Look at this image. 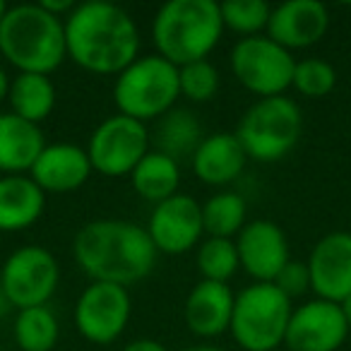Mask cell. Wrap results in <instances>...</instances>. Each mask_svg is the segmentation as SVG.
I'll list each match as a JSON object with an SVG mask.
<instances>
[{
  "mask_svg": "<svg viewBox=\"0 0 351 351\" xmlns=\"http://www.w3.org/2000/svg\"><path fill=\"white\" fill-rule=\"evenodd\" d=\"M65 51L80 65L97 75H121L137 60L140 34L123 8L104 0L82 3L68 15Z\"/></svg>",
  "mask_w": 351,
  "mask_h": 351,
  "instance_id": "6da1fadb",
  "label": "cell"
},
{
  "mask_svg": "<svg viewBox=\"0 0 351 351\" xmlns=\"http://www.w3.org/2000/svg\"><path fill=\"white\" fill-rule=\"evenodd\" d=\"M75 260L94 282L128 287L154 269L156 253L142 226L123 219H97L75 236Z\"/></svg>",
  "mask_w": 351,
  "mask_h": 351,
  "instance_id": "7a4b0ae2",
  "label": "cell"
},
{
  "mask_svg": "<svg viewBox=\"0 0 351 351\" xmlns=\"http://www.w3.org/2000/svg\"><path fill=\"white\" fill-rule=\"evenodd\" d=\"M221 32L224 22L215 0H171L156 12L152 25L156 51L176 68L207 60Z\"/></svg>",
  "mask_w": 351,
  "mask_h": 351,
  "instance_id": "3957f363",
  "label": "cell"
},
{
  "mask_svg": "<svg viewBox=\"0 0 351 351\" xmlns=\"http://www.w3.org/2000/svg\"><path fill=\"white\" fill-rule=\"evenodd\" d=\"M0 53L20 73H53L68 56L63 20L41 5L8 8L0 22Z\"/></svg>",
  "mask_w": 351,
  "mask_h": 351,
  "instance_id": "277c9868",
  "label": "cell"
},
{
  "mask_svg": "<svg viewBox=\"0 0 351 351\" xmlns=\"http://www.w3.org/2000/svg\"><path fill=\"white\" fill-rule=\"evenodd\" d=\"M178 97V68L161 56L137 58L118 75L113 87V99L121 116L140 123L166 116Z\"/></svg>",
  "mask_w": 351,
  "mask_h": 351,
  "instance_id": "5b68a950",
  "label": "cell"
},
{
  "mask_svg": "<svg viewBox=\"0 0 351 351\" xmlns=\"http://www.w3.org/2000/svg\"><path fill=\"white\" fill-rule=\"evenodd\" d=\"M291 301L274 284H253L234 301V339L245 351H274L284 344L291 320Z\"/></svg>",
  "mask_w": 351,
  "mask_h": 351,
  "instance_id": "8992f818",
  "label": "cell"
},
{
  "mask_svg": "<svg viewBox=\"0 0 351 351\" xmlns=\"http://www.w3.org/2000/svg\"><path fill=\"white\" fill-rule=\"evenodd\" d=\"M301 128V108L291 99L269 97L255 101L245 111L236 137L255 161H277L296 147Z\"/></svg>",
  "mask_w": 351,
  "mask_h": 351,
  "instance_id": "52a82bcc",
  "label": "cell"
},
{
  "mask_svg": "<svg viewBox=\"0 0 351 351\" xmlns=\"http://www.w3.org/2000/svg\"><path fill=\"white\" fill-rule=\"evenodd\" d=\"M231 70L248 92L269 99L282 97L293 84L296 60L269 36H248L231 51Z\"/></svg>",
  "mask_w": 351,
  "mask_h": 351,
  "instance_id": "ba28073f",
  "label": "cell"
},
{
  "mask_svg": "<svg viewBox=\"0 0 351 351\" xmlns=\"http://www.w3.org/2000/svg\"><path fill=\"white\" fill-rule=\"evenodd\" d=\"M92 169L108 178L130 176L149 154V135L145 123L128 116H111L92 132L87 147Z\"/></svg>",
  "mask_w": 351,
  "mask_h": 351,
  "instance_id": "9c48e42d",
  "label": "cell"
},
{
  "mask_svg": "<svg viewBox=\"0 0 351 351\" xmlns=\"http://www.w3.org/2000/svg\"><path fill=\"white\" fill-rule=\"evenodd\" d=\"M3 289L12 308H39L46 306L58 287L60 269L56 258L41 245H25L15 250L0 269Z\"/></svg>",
  "mask_w": 351,
  "mask_h": 351,
  "instance_id": "30bf717a",
  "label": "cell"
},
{
  "mask_svg": "<svg viewBox=\"0 0 351 351\" xmlns=\"http://www.w3.org/2000/svg\"><path fill=\"white\" fill-rule=\"evenodd\" d=\"M130 320V293L125 287L92 282L75 306V325L92 344H111Z\"/></svg>",
  "mask_w": 351,
  "mask_h": 351,
  "instance_id": "8fae6325",
  "label": "cell"
},
{
  "mask_svg": "<svg viewBox=\"0 0 351 351\" xmlns=\"http://www.w3.org/2000/svg\"><path fill=\"white\" fill-rule=\"evenodd\" d=\"M349 335L339 303L308 301L291 313L284 344L289 351H337Z\"/></svg>",
  "mask_w": 351,
  "mask_h": 351,
  "instance_id": "7c38bea8",
  "label": "cell"
},
{
  "mask_svg": "<svg viewBox=\"0 0 351 351\" xmlns=\"http://www.w3.org/2000/svg\"><path fill=\"white\" fill-rule=\"evenodd\" d=\"M152 243L159 253L183 255L200 241L202 229V207L191 195H178L159 202L149 217L147 226Z\"/></svg>",
  "mask_w": 351,
  "mask_h": 351,
  "instance_id": "4fadbf2b",
  "label": "cell"
},
{
  "mask_svg": "<svg viewBox=\"0 0 351 351\" xmlns=\"http://www.w3.org/2000/svg\"><path fill=\"white\" fill-rule=\"evenodd\" d=\"M236 250H239L241 267L260 284H272L277 274L289 265L287 236L274 221L267 219L245 224L236 241Z\"/></svg>",
  "mask_w": 351,
  "mask_h": 351,
  "instance_id": "5bb4252c",
  "label": "cell"
},
{
  "mask_svg": "<svg viewBox=\"0 0 351 351\" xmlns=\"http://www.w3.org/2000/svg\"><path fill=\"white\" fill-rule=\"evenodd\" d=\"M311 289L322 301L341 303L351 296V234L337 231L317 241L308 260Z\"/></svg>",
  "mask_w": 351,
  "mask_h": 351,
  "instance_id": "9a60e30c",
  "label": "cell"
},
{
  "mask_svg": "<svg viewBox=\"0 0 351 351\" xmlns=\"http://www.w3.org/2000/svg\"><path fill=\"white\" fill-rule=\"evenodd\" d=\"M330 27L327 8L317 0H289L274 8L267 22V36L282 49H308L325 36Z\"/></svg>",
  "mask_w": 351,
  "mask_h": 351,
  "instance_id": "2e32d148",
  "label": "cell"
},
{
  "mask_svg": "<svg viewBox=\"0 0 351 351\" xmlns=\"http://www.w3.org/2000/svg\"><path fill=\"white\" fill-rule=\"evenodd\" d=\"M87 149L77 145H46L36 164L32 166V181L44 193H73L84 186L92 173Z\"/></svg>",
  "mask_w": 351,
  "mask_h": 351,
  "instance_id": "e0dca14e",
  "label": "cell"
},
{
  "mask_svg": "<svg viewBox=\"0 0 351 351\" xmlns=\"http://www.w3.org/2000/svg\"><path fill=\"white\" fill-rule=\"evenodd\" d=\"M234 301L229 284L207 282L193 287L186 301V325L197 337H219L231 327L234 315Z\"/></svg>",
  "mask_w": 351,
  "mask_h": 351,
  "instance_id": "ac0fdd59",
  "label": "cell"
},
{
  "mask_svg": "<svg viewBox=\"0 0 351 351\" xmlns=\"http://www.w3.org/2000/svg\"><path fill=\"white\" fill-rule=\"evenodd\" d=\"M245 159L248 154L241 147L239 137L231 132H217L200 142L193 154V169L207 186H226L243 173Z\"/></svg>",
  "mask_w": 351,
  "mask_h": 351,
  "instance_id": "d6986e66",
  "label": "cell"
},
{
  "mask_svg": "<svg viewBox=\"0 0 351 351\" xmlns=\"http://www.w3.org/2000/svg\"><path fill=\"white\" fill-rule=\"evenodd\" d=\"M46 149L41 128L22 121L15 113H0V171H32Z\"/></svg>",
  "mask_w": 351,
  "mask_h": 351,
  "instance_id": "ffe728a7",
  "label": "cell"
},
{
  "mask_svg": "<svg viewBox=\"0 0 351 351\" xmlns=\"http://www.w3.org/2000/svg\"><path fill=\"white\" fill-rule=\"evenodd\" d=\"M46 207V193L25 176L0 178V231H22L32 226Z\"/></svg>",
  "mask_w": 351,
  "mask_h": 351,
  "instance_id": "44dd1931",
  "label": "cell"
},
{
  "mask_svg": "<svg viewBox=\"0 0 351 351\" xmlns=\"http://www.w3.org/2000/svg\"><path fill=\"white\" fill-rule=\"evenodd\" d=\"M130 181L137 195L159 205V202L176 195V188L181 183V169H178V161L171 159V156L161 154V152H149L135 166V171L130 173Z\"/></svg>",
  "mask_w": 351,
  "mask_h": 351,
  "instance_id": "7402d4cb",
  "label": "cell"
},
{
  "mask_svg": "<svg viewBox=\"0 0 351 351\" xmlns=\"http://www.w3.org/2000/svg\"><path fill=\"white\" fill-rule=\"evenodd\" d=\"M12 113L20 116L22 121H29L39 125L44 118L51 116L56 106V87L49 80V75H34V73H20L10 82Z\"/></svg>",
  "mask_w": 351,
  "mask_h": 351,
  "instance_id": "603a6c76",
  "label": "cell"
},
{
  "mask_svg": "<svg viewBox=\"0 0 351 351\" xmlns=\"http://www.w3.org/2000/svg\"><path fill=\"white\" fill-rule=\"evenodd\" d=\"M202 142V130L197 118L186 108H171L166 116H161L156 128V147L161 154L171 159L195 154V149Z\"/></svg>",
  "mask_w": 351,
  "mask_h": 351,
  "instance_id": "cb8c5ba5",
  "label": "cell"
},
{
  "mask_svg": "<svg viewBox=\"0 0 351 351\" xmlns=\"http://www.w3.org/2000/svg\"><path fill=\"white\" fill-rule=\"evenodd\" d=\"M245 226V200L236 193H219L202 205V229L210 239H234Z\"/></svg>",
  "mask_w": 351,
  "mask_h": 351,
  "instance_id": "d4e9b609",
  "label": "cell"
},
{
  "mask_svg": "<svg viewBox=\"0 0 351 351\" xmlns=\"http://www.w3.org/2000/svg\"><path fill=\"white\" fill-rule=\"evenodd\" d=\"M15 341L22 351H51L58 341V320L46 306L25 308L15 320Z\"/></svg>",
  "mask_w": 351,
  "mask_h": 351,
  "instance_id": "484cf974",
  "label": "cell"
},
{
  "mask_svg": "<svg viewBox=\"0 0 351 351\" xmlns=\"http://www.w3.org/2000/svg\"><path fill=\"white\" fill-rule=\"evenodd\" d=\"M197 267L207 282L226 284L241 267L239 250L231 239H210L202 243L197 253Z\"/></svg>",
  "mask_w": 351,
  "mask_h": 351,
  "instance_id": "4316f807",
  "label": "cell"
},
{
  "mask_svg": "<svg viewBox=\"0 0 351 351\" xmlns=\"http://www.w3.org/2000/svg\"><path fill=\"white\" fill-rule=\"evenodd\" d=\"M219 10L226 29L245 36H258V32L267 27L269 15H272L265 0H229L219 5Z\"/></svg>",
  "mask_w": 351,
  "mask_h": 351,
  "instance_id": "83f0119b",
  "label": "cell"
},
{
  "mask_svg": "<svg viewBox=\"0 0 351 351\" xmlns=\"http://www.w3.org/2000/svg\"><path fill=\"white\" fill-rule=\"evenodd\" d=\"M337 73L330 63L320 58H306L296 63L293 70V87L308 99H320L335 89Z\"/></svg>",
  "mask_w": 351,
  "mask_h": 351,
  "instance_id": "f1b7e54d",
  "label": "cell"
},
{
  "mask_svg": "<svg viewBox=\"0 0 351 351\" xmlns=\"http://www.w3.org/2000/svg\"><path fill=\"white\" fill-rule=\"evenodd\" d=\"M178 89L191 101H210L219 89V73L210 60L178 68Z\"/></svg>",
  "mask_w": 351,
  "mask_h": 351,
  "instance_id": "f546056e",
  "label": "cell"
},
{
  "mask_svg": "<svg viewBox=\"0 0 351 351\" xmlns=\"http://www.w3.org/2000/svg\"><path fill=\"white\" fill-rule=\"evenodd\" d=\"M274 287L284 293V296L291 301V298H298L308 291L311 287V272H308L306 263H296V260H289V265L277 274L274 279Z\"/></svg>",
  "mask_w": 351,
  "mask_h": 351,
  "instance_id": "4dcf8cb0",
  "label": "cell"
},
{
  "mask_svg": "<svg viewBox=\"0 0 351 351\" xmlns=\"http://www.w3.org/2000/svg\"><path fill=\"white\" fill-rule=\"evenodd\" d=\"M39 5L44 8L46 12H51L53 17H60L63 12H68V15H70V12L75 10V5L70 3V0H60V3H58V0H41Z\"/></svg>",
  "mask_w": 351,
  "mask_h": 351,
  "instance_id": "1f68e13d",
  "label": "cell"
},
{
  "mask_svg": "<svg viewBox=\"0 0 351 351\" xmlns=\"http://www.w3.org/2000/svg\"><path fill=\"white\" fill-rule=\"evenodd\" d=\"M123 351H166V346L154 339H137V341H130Z\"/></svg>",
  "mask_w": 351,
  "mask_h": 351,
  "instance_id": "d6a6232c",
  "label": "cell"
},
{
  "mask_svg": "<svg viewBox=\"0 0 351 351\" xmlns=\"http://www.w3.org/2000/svg\"><path fill=\"white\" fill-rule=\"evenodd\" d=\"M10 311H12V306H10V301H8L5 289H3V279H0V320H3Z\"/></svg>",
  "mask_w": 351,
  "mask_h": 351,
  "instance_id": "836d02e7",
  "label": "cell"
},
{
  "mask_svg": "<svg viewBox=\"0 0 351 351\" xmlns=\"http://www.w3.org/2000/svg\"><path fill=\"white\" fill-rule=\"evenodd\" d=\"M10 94V77H8V73L3 68H0V101Z\"/></svg>",
  "mask_w": 351,
  "mask_h": 351,
  "instance_id": "e575fe53",
  "label": "cell"
},
{
  "mask_svg": "<svg viewBox=\"0 0 351 351\" xmlns=\"http://www.w3.org/2000/svg\"><path fill=\"white\" fill-rule=\"evenodd\" d=\"M339 308H341V313H344V320H346V325H349V330H351V296L344 298V301L339 303Z\"/></svg>",
  "mask_w": 351,
  "mask_h": 351,
  "instance_id": "d590c367",
  "label": "cell"
},
{
  "mask_svg": "<svg viewBox=\"0 0 351 351\" xmlns=\"http://www.w3.org/2000/svg\"><path fill=\"white\" fill-rule=\"evenodd\" d=\"M181 351H226V349H219V346H188V349Z\"/></svg>",
  "mask_w": 351,
  "mask_h": 351,
  "instance_id": "8d00e7d4",
  "label": "cell"
},
{
  "mask_svg": "<svg viewBox=\"0 0 351 351\" xmlns=\"http://www.w3.org/2000/svg\"><path fill=\"white\" fill-rule=\"evenodd\" d=\"M5 12H8V5L0 0V22H3V17H5Z\"/></svg>",
  "mask_w": 351,
  "mask_h": 351,
  "instance_id": "74e56055",
  "label": "cell"
}]
</instances>
